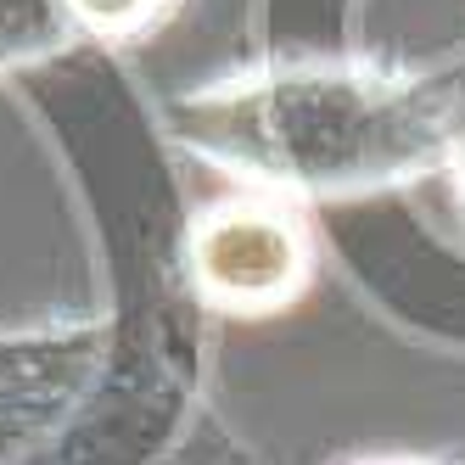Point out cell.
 I'll return each mask as SVG.
<instances>
[{
  "label": "cell",
  "instance_id": "1",
  "mask_svg": "<svg viewBox=\"0 0 465 465\" xmlns=\"http://www.w3.org/2000/svg\"><path fill=\"white\" fill-rule=\"evenodd\" d=\"M454 102L364 62H270L174 102V141L292 203L404 185L454 152Z\"/></svg>",
  "mask_w": 465,
  "mask_h": 465
},
{
  "label": "cell",
  "instance_id": "2",
  "mask_svg": "<svg viewBox=\"0 0 465 465\" xmlns=\"http://www.w3.org/2000/svg\"><path fill=\"white\" fill-rule=\"evenodd\" d=\"M185 275L196 303H208L213 314H281L314 281V230L303 203L252 185L208 203L185 236Z\"/></svg>",
  "mask_w": 465,
  "mask_h": 465
},
{
  "label": "cell",
  "instance_id": "3",
  "mask_svg": "<svg viewBox=\"0 0 465 465\" xmlns=\"http://www.w3.org/2000/svg\"><path fill=\"white\" fill-rule=\"evenodd\" d=\"M74 17L62 0H0V74L35 68L74 45Z\"/></svg>",
  "mask_w": 465,
  "mask_h": 465
},
{
  "label": "cell",
  "instance_id": "4",
  "mask_svg": "<svg viewBox=\"0 0 465 465\" xmlns=\"http://www.w3.org/2000/svg\"><path fill=\"white\" fill-rule=\"evenodd\" d=\"M79 35L107 45H135L180 12V0H62Z\"/></svg>",
  "mask_w": 465,
  "mask_h": 465
},
{
  "label": "cell",
  "instance_id": "5",
  "mask_svg": "<svg viewBox=\"0 0 465 465\" xmlns=\"http://www.w3.org/2000/svg\"><path fill=\"white\" fill-rule=\"evenodd\" d=\"M449 174H454V191H460V213H465V124L454 135V152H449Z\"/></svg>",
  "mask_w": 465,
  "mask_h": 465
},
{
  "label": "cell",
  "instance_id": "6",
  "mask_svg": "<svg viewBox=\"0 0 465 465\" xmlns=\"http://www.w3.org/2000/svg\"><path fill=\"white\" fill-rule=\"evenodd\" d=\"M359 465H431V460H410V454H381V460H359Z\"/></svg>",
  "mask_w": 465,
  "mask_h": 465
}]
</instances>
